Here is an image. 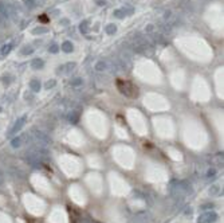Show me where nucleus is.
I'll list each match as a JSON object with an SVG mask.
<instances>
[{
    "label": "nucleus",
    "mask_w": 224,
    "mask_h": 223,
    "mask_svg": "<svg viewBox=\"0 0 224 223\" xmlns=\"http://www.w3.org/2000/svg\"><path fill=\"white\" fill-rule=\"evenodd\" d=\"M215 175V169H209L208 171V177H213Z\"/></svg>",
    "instance_id": "nucleus-22"
},
{
    "label": "nucleus",
    "mask_w": 224,
    "mask_h": 223,
    "mask_svg": "<svg viewBox=\"0 0 224 223\" xmlns=\"http://www.w3.org/2000/svg\"><path fill=\"white\" fill-rule=\"evenodd\" d=\"M46 32H47V28H44V27H38V28H34V30H32V34H35V35L46 34Z\"/></svg>",
    "instance_id": "nucleus-12"
},
{
    "label": "nucleus",
    "mask_w": 224,
    "mask_h": 223,
    "mask_svg": "<svg viewBox=\"0 0 224 223\" xmlns=\"http://www.w3.org/2000/svg\"><path fill=\"white\" fill-rule=\"evenodd\" d=\"M30 89L32 91H39L40 90V82L39 79H32L30 81Z\"/></svg>",
    "instance_id": "nucleus-7"
},
{
    "label": "nucleus",
    "mask_w": 224,
    "mask_h": 223,
    "mask_svg": "<svg viewBox=\"0 0 224 223\" xmlns=\"http://www.w3.org/2000/svg\"><path fill=\"white\" fill-rule=\"evenodd\" d=\"M23 2H24V4H26L27 7H34V6H35L34 0H23Z\"/></svg>",
    "instance_id": "nucleus-18"
},
{
    "label": "nucleus",
    "mask_w": 224,
    "mask_h": 223,
    "mask_svg": "<svg viewBox=\"0 0 224 223\" xmlns=\"http://www.w3.org/2000/svg\"><path fill=\"white\" fill-rule=\"evenodd\" d=\"M72 43L71 42H68V40H66V42H63L62 43V46H60V48L64 51V52H71L72 51Z\"/></svg>",
    "instance_id": "nucleus-9"
},
{
    "label": "nucleus",
    "mask_w": 224,
    "mask_h": 223,
    "mask_svg": "<svg viewBox=\"0 0 224 223\" xmlns=\"http://www.w3.org/2000/svg\"><path fill=\"white\" fill-rule=\"evenodd\" d=\"M108 67H109V63L106 60H98V62L94 65V69L97 71H106Z\"/></svg>",
    "instance_id": "nucleus-4"
},
{
    "label": "nucleus",
    "mask_w": 224,
    "mask_h": 223,
    "mask_svg": "<svg viewBox=\"0 0 224 223\" xmlns=\"http://www.w3.org/2000/svg\"><path fill=\"white\" fill-rule=\"evenodd\" d=\"M11 145H12V148H19L20 145H22V137H15V139L11 141Z\"/></svg>",
    "instance_id": "nucleus-11"
},
{
    "label": "nucleus",
    "mask_w": 224,
    "mask_h": 223,
    "mask_svg": "<svg viewBox=\"0 0 224 223\" xmlns=\"http://www.w3.org/2000/svg\"><path fill=\"white\" fill-rule=\"evenodd\" d=\"M95 3L98 4V6H105V4H106V2H105V0H95Z\"/></svg>",
    "instance_id": "nucleus-21"
},
{
    "label": "nucleus",
    "mask_w": 224,
    "mask_h": 223,
    "mask_svg": "<svg viewBox=\"0 0 224 223\" xmlns=\"http://www.w3.org/2000/svg\"><path fill=\"white\" fill-rule=\"evenodd\" d=\"M216 219H217V214L213 211H209V212H205V214H203V215H200L197 223H212Z\"/></svg>",
    "instance_id": "nucleus-3"
},
{
    "label": "nucleus",
    "mask_w": 224,
    "mask_h": 223,
    "mask_svg": "<svg viewBox=\"0 0 224 223\" xmlns=\"http://www.w3.org/2000/svg\"><path fill=\"white\" fill-rule=\"evenodd\" d=\"M209 192H211V194H216V192H219V185H213V187L209 190Z\"/></svg>",
    "instance_id": "nucleus-20"
},
{
    "label": "nucleus",
    "mask_w": 224,
    "mask_h": 223,
    "mask_svg": "<svg viewBox=\"0 0 224 223\" xmlns=\"http://www.w3.org/2000/svg\"><path fill=\"white\" fill-rule=\"evenodd\" d=\"M105 31H106V34H109V35H113L114 32L117 31V27H116V24H108V26L105 27Z\"/></svg>",
    "instance_id": "nucleus-10"
},
{
    "label": "nucleus",
    "mask_w": 224,
    "mask_h": 223,
    "mask_svg": "<svg viewBox=\"0 0 224 223\" xmlns=\"http://www.w3.org/2000/svg\"><path fill=\"white\" fill-rule=\"evenodd\" d=\"M2 110H3V109H2V106H0V112H2Z\"/></svg>",
    "instance_id": "nucleus-24"
},
{
    "label": "nucleus",
    "mask_w": 224,
    "mask_h": 223,
    "mask_svg": "<svg viewBox=\"0 0 224 223\" xmlns=\"http://www.w3.org/2000/svg\"><path fill=\"white\" fill-rule=\"evenodd\" d=\"M43 66H44V62H43L42 59L35 58V59L31 60V67L34 69V70H39V69H42Z\"/></svg>",
    "instance_id": "nucleus-5"
},
{
    "label": "nucleus",
    "mask_w": 224,
    "mask_h": 223,
    "mask_svg": "<svg viewBox=\"0 0 224 223\" xmlns=\"http://www.w3.org/2000/svg\"><path fill=\"white\" fill-rule=\"evenodd\" d=\"M71 85L72 86H79V85H82V79L81 78H74L71 81Z\"/></svg>",
    "instance_id": "nucleus-16"
},
{
    "label": "nucleus",
    "mask_w": 224,
    "mask_h": 223,
    "mask_svg": "<svg viewBox=\"0 0 224 223\" xmlns=\"http://www.w3.org/2000/svg\"><path fill=\"white\" fill-rule=\"evenodd\" d=\"M48 51H50V52H52V54H56V52L59 51V47L56 46V44H52V46H51L50 48H48Z\"/></svg>",
    "instance_id": "nucleus-17"
},
{
    "label": "nucleus",
    "mask_w": 224,
    "mask_h": 223,
    "mask_svg": "<svg viewBox=\"0 0 224 223\" xmlns=\"http://www.w3.org/2000/svg\"><path fill=\"white\" fill-rule=\"evenodd\" d=\"M40 20H42V22H46L47 18H44V16H42V18H40Z\"/></svg>",
    "instance_id": "nucleus-23"
},
{
    "label": "nucleus",
    "mask_w": 224,
    "mask_h": 223,
    "mask_svg": "<svg viewBox=\"0 0 224 223\" xmlns=\"http://www.w3.org/2000/svg\"><path fill=\"white\" fill-rule=\"evenodd\" d=\"M79 30H81V32H83V34H86V32H87V20H83V22L81 23V26H79Z\"/></svg>",
    "instance_id": "nucleus-13"
},
{
    "label": "nucleus",
    "mask_w": 224,
    "mask_h": 223,
    "mask_svg": "<svg viewBox=\"0 0 224 223\" xmlns=\"http://www.w3.org/2000/svg\"><path fill=\"white\" fill-rule=\"evenodd\" d=\"M26 120H27V116H22L20 118H18L15 121L14 127L10 129V132H8V136H15L18 132L22 131V128L24 127V124H26Z\"/></svg>",
    "instance_id": "nucleus-2"
},
{
    "label": "nucleus",
    "mask_w": 224,
    "mask_h": 223,
    "mask_svg": "<svg viewBox=\"0 0 224 223\" xmlns=\"http://www.w3.org/2000/svg\"><path fill=\"white\" fill-rule=\"evenodd\" d=\"M75 67V63L74 62H70V63H66V65H63V66H60L59 69V73H70L72 69Z\"/></svg>",
    "instance_id": "nucleus-6"
},
{
    "label": "nucleus",
    "mask_w": 224,
    "mask_h": 223,
    "mask_svg": "<svg viewBox=\"0 0 224 223\" xmlns=\"http://www.w3.org/2000/svg\"><path fill=\"white\" fill-rule=\"evenodd\" d=\"M117 87L122 94H125L126 97H130V98H136L138 96L137 86H134L132 82H129L126 79H117Z\"/></svg>",
    "instance_id": "nucleus-1"
},
{
    "label": "nucleus",
    "mask_w": 224,
    "mask_h": 223,
    "mask_svg": "<svg viewBox=\"0 0 224 223\" xmlns=\"http://www.w3.org/2000/svg\"><path fill=\"white\" fill-rule=\"evenodd\" d=\"M11 50H12V43L4 44V46L2 47V50H0V55H2V56H6L7 54H10Z\"/></svg>",
    "instance_id": "nucleus-8"
},
{
    "label": "nucleus",
    "mask_w": 224,
    "mask_h": 223,
    "mask_svg": "<svg viewBox=\"0 0 224 223\" xmlns=\"http://www.w3.org/2000/svg\"><path fill=\"white\" fill-rule=\"evenodd\" d=\"M55 86V81L52 79V81H48V82L46 83V89H50V87H54Z\"/></svg>",
    "instance_id": "nucleus-19"
},
{
    "label": "nucleus",
    "mask_w": 224,
    "mask_h": 223,
    "mask_svg": "<svg viewBox=\"0 0 224 223\" xmlns=\"http://www.w3.org/2000/svg\"><path fill=\"white\" fill-rule=\"evenodd\" d=\"M32 51H34V48L28 46V47H26V48H23V50H22V54H24V55H27V54H32Z\"/></svg>",
    "instance_id": "nucleus-15"
},
{
    "label": "nucleus",
    "mask_w": 224,
    "mask_h": 223,
    "mask_svg": "<svg viewBox=\"0 0 224 223\" xmlns=\"http://www.w3.org/2000/svg\"><path fill=\"white\" fill-rule=\"evenodd\" d=\"M113 15L116 16V18H118V19H121V18H124V16H125V14H124V11H122V10H114Z\"/></svg>",
    "instance_id": "nucleus-14"
}]
</instances>
